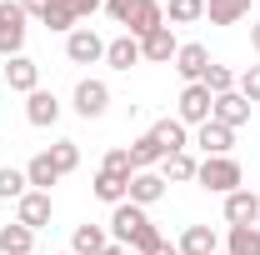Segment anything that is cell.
Segmentation results:
<instances>
[{
    "mask_svg": "<svg viewBox=\"0 0 260 255\" xmlns=\"http://www.w3.org/2000/svg\"><path fill=\"white\" fill-rule=\"evenodd\" d=\"M110 230H115V245H130V255H150V250L165 240L160 230H155V220H150L140 205H130V200H120V205H115Z\"/></svg>",
    "mask_w": 260,
    "mask_h": 255,
    "instance_id": "1",
    "label": "cell"
},
{
    "mask_svg": "<svg viewBox=\"0 0 260 255\" xmlns=\"http://www.w3.org/2000/svg\"><path fill=\"white\" fill-rule=\"evenodd\" d=\"M105 10H110V20H120L125 35H135V40H145L150 30L165 25V5H155V0H105Z\"/></svg>",
    "mask_w": 260,
    "mask_h": 255,
    "instance_id": "2",
    "label": "cell"
},
{
    "mask_svg": "<svg viewBox=\"0 0 260 255\" xmlns=\"http://www.w3.org/2000/svg\"><path fill=\"white\" fill-rule=\"evenodd\" d=\"M195 180H200L205 190H215V195H230V190L245 185L240 160H230V155H205V160H200V170H195Z\"/></svg>",
    "mask_w": 260,
    "mask_h": 255,
    "instance_id": "3",
    "label": "cell"
},
{
    "mask_svg": "<svg viewBox=\"0 0 260 255\" xmlns=\"http://www.w3.org/2000/svg\"><path fill=\"white\" fill-rule=\"evenodd\" d=\"M25 20H30V15L20 10V0H0V55H5V60L25 50V30H30Z\"/></svg>",
    "mask_w": 260,
    "mask_h": 255,
    "instance_id": "4",
    "label": "cell"
},
{
    "mask_svg": "<svg viewBox=\"0 0 260 255\" xmlns=\"http://www.w3.org/2000/svg\"><path fill=\"white\" fill-rule=\"evenodd\" d=\"M70 105H75V115H85V120H100L105 110H110V85L105 80H80L75 85V95H70Z\"/></svg>",
    "mask_w": 260,
    "mask_h": 255,
    "instance_id": "5",
    "label": "cell"
},
{
    "mask_svg": "<svg viewBox=\"0 0 260 255\" xmlns=\"http://www.w3.org/2000/svg\"><path fill=\"white\" fill-rule=\"evenodd\" d=\"M210 110H215V95H210L205 85H185V90H180V105H175V120H180V125H205Z\"/></svg>",
    "mask_w": 260,
    "mask_h": 255,
    "instance_id": "6",
    "label": "cell"
},
{
    "mask_svg": "<svg viewBox=\"0 0 260 255\" xmlns=\"http://www.w3.org/2000/svg\"><path fill=\"white\" fill-rule=\"evenodd\" d=\"M65 55L75 65H95V60H105V40H100L90 25H75V30L65 35Z\"/></svg>",
    "mask_w": 260,
    "mask_h": 255,
    "instance_id": "7",
    "label": "cell"
},
{
    "mask_svg": "<svg viewBox=\"0 0 260 255\" xmlns=\"http://www.w3.org/2000/svg\"><path fill=\"white\" fill-rule=\"evenodd\" d=\"M175 70H180V80H185V85H200V80H205V70H210V50H205V45H200V40H190V45H180V50H175Z\"/></svg>",
    "mask_w": 260,
    "mask_h": 255,
    "instance_id": "8",
    "label": "cell"
},
{
    "mask_svg": "<svg viewBox=\"0 0 260 255\" xmlns=\"http://www.w3.org/2000/svg\"><path fill=\"white\" fill-rule=\"evenodd\" d=\"M50 190H25L15 200V220L25 225V230H40V225H50Z\"/></svg>",
    "mask_w": 260,
    "mask_h": 255,
    "instance_id": "9",
    "label": "cell"
},
{
    "mask_svg": "<svg viewBox=\"0 0 260 255\" xmlns=\"http://www.w3.org/2000/svg\"><path fill=\"white\" fill-rule=\"evenodd\" d=\"M175 50H180L175 25H160V30H150L145 40H140V60H150V65H170V60H175Z\"/></svg>",
    "mask_w": 260,
    "mask_h": 255,
    "instance_id": "10",
    "label": "cell"
},
{
    "mask_svg": "<svg viewBox=\"0 0 260 255\" xmlns=\"http://www.w3.org/2000/svg\"><path fill=\"white\" fill-rule=\"evenodd\" d=\"M260 220V195L255 190H230L225 195V225H255Z\"/></svg>",
    "mask_w": 260,
    "mask_h": 255,
    "instance_id": "11",
    "label": "cell"
},
{
    "mask_svg": "<svg viewBox=\"0 0 260 255\" xmlns=\"http://www.w3.org/2000/svg\"><path fill=\"white\" fill-rule=\"evenodd\" d=\"M210 120H220V125L240 130L250 120V100L240 95V90H225V95H215V110H210Z\"/></svg>",
    "mask_w": 260,
    "mask_h": 255,
    "instance_id": "12",
    "label": "cell"
},
{
    "mask_svg": "<svg viewBox=\"0 0 260 255\" xmlns=\"http://www.w3.org/2000/svg\"><path fill=\"white\" fill-rule=\"evenodd\" d=\"M160 195H165V175L160 170H135V175H130V205L145 210V205H155Z\"/></svg>",
    "mask_w": 260,
    "mask_h": 255,
    "instance_id": "13",
    "label": "cell"
},
{
    "mask_svg": "<svg viewBox=\"0 0 260 255\" xmlns=\"http://www.w3.org/2000/svg\"><path fill=\"white\" fill-rule=\"evenodd\" d=\"M5 80H10V90L30 95V90H40V65H35L30 55H10V60H5Z\"/></svg>",
    "mask_w": 260,
    "mask_h": 255,
    "instance_id": "14",
    "label": "cell"
},
{
    "mask_svg": "<svg viewBox=\"0 0 260 255\" xmlns=\"http://www.w3.org/2000/svg\"><path fill=\"white\" fill-rule=\"evenodd\" d=\"M195 145H200L205 155H230V145H235V130L220 125V120H205V125H195Z\"/></svg>",
    "mask_w": 260,
    "mask_h": 255,
    "instance_id": "15",
    "label": "cell"
},
{
    "mask_svg": "<svg viewBox=\"0 0 260 255\" xmlns=\"http://www.w3.org/2000/svg\"><path fill=\"white\" fill-rule=\"evenodd\" d=\"M25 120H30V125H55V120H60V100H55V90H30V95H25Z\"/></svg>",
    "mask_w": 260,
    "mask_h": 255,
    "instance_id": "16",
    "label": "cell"
},
{
    "mask_svg": "<svg viewBox=\"0 0 260 255\" xmlns=\"http://www.w3.org/2000/svg\"><path fill=\"white\" fill-rule=\"evenodd\" d=\"M175 245H180V255H220V235L210 225H185Z\"/></svg>",
    "mask_w": 260,
    "mask_h": 255,
    "instance_id": "17",
    "label": "cell"
},
{
    "mask_svg": "<svg viewBox=\"0 0 260 255\" xmlns=\"http://www.w3.org/2000/svg\"><path fill=\"white\" fill-rule=\"evenodd\" d=\"M150 140L160 145V155H180V150H190V140H185V125H180V120H170V115L150 125Z\"/></svg>",
    "mask_w": 260,
    "mask_h": 255,
    "instance_id": "18",
    "label": "cell"
},
{
    "mask_svg": "<svg viewBox=\"0 0 260 255\" xmlns=\"http://www.w3.org/2000/svg\"><path fill=\"white\" fill-rule=\"evenodd\" d=\"M110 245V235H105V225H75V235H70V255H100Z\"/></svg>",
    "mask_w": 260,
    "mask_h": 255,
    "instance_id": "19",
    "label": "cell"
},
{
    "mask_svg": "<svg viewBox=\"0 0 260 255\" xmlns=\"http://www.w3.org/2000/svg\"><path fill=\"white\" fill-rule=\"evenodd\" d=\"M105 65H110V70H130V65H140V40H135V35H115V40L105 45Z\"/></svg>",
    "mask_w": 260,
    "mask_h": 255,
    "instance_id": "20",
    "label": "cell"
},
{
    "mask_svg": "<svg viewBox=\"0 0 260 255\" xmlns=\"http://www.w3.org/2000/svg\"><path fill=\"white\" fill-rule=\"evenodd\" d=\"M250 15V0H205V20L210 25H240Z\"/></svg>",
    "mask_w": 260,
    "mask_h": 255,
    "instance_id": "21",
    "label": "cell"
},
{
    "mask_svg": "<svg viewBox=\"0 0 260 255\" xmlns=\"http://www.w3.org/2000/svg\"><path fill=\"white\" fill-rule=\"evenodd\" d=\"M195 170H200V160H195L190 150H180V155H165V160H160L165 185H185V180H195Z\"/></svg>",
    "mask_w": 260,
    "mask_h": 255,
    "instance_id": "22",
    "label": "cell"
},
{
    "mask_svg": "<svg viewBox=\"0 0 260 255\" xmlns=\"http://www.w3.org/2000/svg\"><path fill=\"white\" fill-rule=\"evenodd\" d=\"M35 250V230H25V225H0V255H30Z\"/></svg>",
    "mask_w": 260,
    "mask_h": 255,
    "instance_id": "23",
    "label": "cell"
},
{
    "mask_svg": "<svg viewBox=\"0 0 260 255\" xmlns=\"http://www.w3.org/2000/svg\"><path fill=\"white\" fill-rule=\"evenodd\" d=\"M225 255H260V225H230Z\"/></svg>",
    "mask_w": 260,
    "mask_h": 255,
    "instance_id": "24",
    "label": "cell"
},
{
    "mask_svg": "<svg viewBox=\"0 0 260 255\" xmlns=\"http://www.w3.org/2000/svg\"><path fill=\"white\" fill-rule=\"evenodd\" d=\"M40 25H45V30H60V35H70L75 25H80V15H75V10H70L65 0H50V5L40 10Z\"/></svg>",
    "mask_w": 260,
    "mask_h": 255,
    "instance_id": "25",
    "label": "cell"
},
{
    "mask_svg": "<svg viewBox=\"0 0 260 255\" xmlns=\"http://www.w3.org/2000/svg\"><path fill=\"white\" fill-rule=\"evenodd\" d=\"M160 160H165V155H160V145L150 140V130H145L140 140H130V170H155Z\"/></svg>",
    "mask_w": 260,
    "mask_h": 255,
    "instance_id": "26",
    "label": "cell"
},
{
    "mask_svg": "<svg viewBox=\"0 0 260 255\" xmlns=\"http://www.w3.org/2000/svg\"><path fill=\"white\" fill-rule=\"evenodd\" d=\"M25 180H30V190H50V185L60 180V170H55L50 150H45V155H35L30 165H25Z\"/></svg>",
    "mask_w": 260,
    "mask_h": 255,
    "instance_id": "27",
    "label": "cell"
},
{
    "mask_svg": "<svg viewBox=\"0 0 260 255\" xmlns=\"http://www.w3.org/2000/svg\"><path fill=\"white\" fill-rule=\"evenodd\" d=\"M95 195L105 200V205H120V200H130V180H125V175L100 170V175H95Z\"/></svg>",
    "mask_w": 260,
    "mask_h": 255,
    "instance_id": "28",
    "label": "cell"
},
{
    "mask_svg": "<svg viewBox=\"0 0 260 255\" xmlns=\"http://www.w3.org/2000/svg\"><path fill=\"white\" fill-rule=\"evenodd\" d=\"M200 15H205V0H170V5H165V20H170V25H190Z\"/></svg>",
    "mask_w": 260,
    "mask_h": 255,
    "instance_id": "29",
    "label": "cell"
},
{
    "mask_svg": "<svg viewBox=\"0 0 260 255\" xmlns=\"http://www.w3.org/2000/svg\"><path fill=\"white\" fill-rule=\"evenodd\" d=\"M25 190H30L25 170H15V165H0V200H20Z\"/></svg>",
    "mask_w": 260,
    "mask_h": 255,
    "instance_id": "30",
    "label": "cell"
},
{
    "mask_svg": "<svg viewBox=\"0 0 260 255\" xmlns=\"http://www.w3.org/2000/svg\"><path fill=\"white\" fill-rule=\"evenodd\" d=\"M200 85H205L210 95H225V90H235V70H230V65H215V60H210V70H205V80H200Z\"/></svg>",
    "mask_w": 260,
    "mask_h": 255,
    "instance_id": "31",
    "label": "cell"
},
{
    "mask_svg": "<svg viewBox=\"0 0 260 255\" xmlns=\"http://www.w3.org/2000/svg\"><path fill=\"white\" fill-rule=\"evenodd\" d=\"M50 160H55L60 175H70V170L80 165V145H75V140H55V145H50Z\"/></svg>",
    "mask_w": 260,
    "mask_h": 255,
    "instance_id": "32",
    "label": "cell"
},
{
    "mask_svg": "<svg viewBox=\"0 0 260 255\" xmlns=\"http://www.w3.org/2000/svg\"><path fill=\"white\" fill-rule=\"evenodd\" d=\"M235 90L250 100V105H260V65H245V70L235 75Z\"/></svg>",
    "mask_w": 260,
    "mask_h": 255,
    "instance_id": "33",
    "label": "cell"
},
{
    "mask_svg": "<svg viewBox=\"0 0 260 255\" xmlns=\"http://www.w3.org/2000/svg\"><path fill=\"white\" fill-rule=\"evenodd\" d=\"M100 170H110V175H125V180H130V175H135V170H130V150H110Z\"/></svg>",
    "mask_w": 260,
    "mask_h": 255,
    "instance_id": "34",
    "label": "cell"
},
{
    "mask_svg": "<svg viewBox=\"0 0 260 255\" xmlns=\"http://www.w3.org/2000/svg\"><path fill=\"white\" fill-rule=\"evenodd\" d=\"M65 5H70V10L80 15V20H90V15H95V10L105 5V0H65Z\"/></svg>",
    "mask_w": 260,
    "mask_h": 255,
    "instance_id": "35",
    "label": "cell"
},
{
    "mask_svg": "<svg viewBox=\"0 0 260 255\" xmlns=\"http://www.w3.org/2000/svg\"><path fill=\"white\" fill-rule=\"evenodd\" d=\"M45 5H50V0H20V10H25V15H40Z\"/></svg>",
    "mask_w": 260,
    "mask_h": 255,
    "instance_id": "36",
    "label": "cell"
},
{
    "mask_svg": "<svg viewBox=\"0 0 260 255\" xmlns=\"http://www.w3.org/2000/svg\"><path fill=\"white\" fill-rule=\"evenodd\" d=\"M150 255H180V245H170V240H160V245H155Z\"/></svg>",
    "mask_w": 260,
    "mask_h": 255,
    "instance_id": "37",
    "label": "cell"
},
{
    "mask_svg": "<svg viewBox=\"0 0 260 255\" xmlns=\"http://www.w3.org/2000/svg\"><path fill=\"white\" fill-rule=\"evenodd\" d=\"M250 50H255V55H260V20H255V25H250Z\"/></svg>",
    "mask_w": 260,
    "mask_h": 255,
    "instance_id": "38",
    "label": "cell"
},
{
    "mask_svg": "<svg viewBox=\"0 0 260 255\" xmlns=\"http://www.w3.org/2000/svg\"><path fill=\"white\" fill-rule=\"evenodd\" d=\"M100 255H130V245H105Z\"/></svg>",
    "mask_w": 260,
    "mask_h": 255,
    "instance_id": "39",
    "label": "cell"
},
{
    "mask_svg": "<svg viewBox=\"0 0 260 255\" xmlns=\"http://www.w3.org/2000/svg\"><path fill=\"white\" fill-rule=\"evenodd\" d=\"M220 255H225V250H220Z\"/></svg>",
    "mask_w": 260,
    "mask_h": 255,
    "instance_id": "40",
    "label": "cell"
},
{
    "mask_svg": "<svg viewBox=\"0 0 260 255\" xmlns=\"http://www.w3.org/2000/svg\"><path fill=\"white\" fill-rule=\"evenodd\" d=\"M65 255H70V250H65Z\"/></svg>",
    "mask_w": 260,
    "mask_h": 255,
    "instance_id": "41",
    "label": "cell"
}]
</instances>
